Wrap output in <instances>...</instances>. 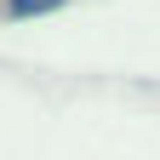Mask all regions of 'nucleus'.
<instances>
[{"mask_svg":"<svg viewBox=\"0 0 160 160\" xmlns=\"http://www.w3.org/2000/svg\"><path fill=\"white\" fill-rule=\"evenodd\" d=\"M57 0H12V17H23V12H52Z\"/></svg>","mask_w":160,"mask_h":160,"instance_id":"obj_1","label":"nucleus"}]
</instances>
